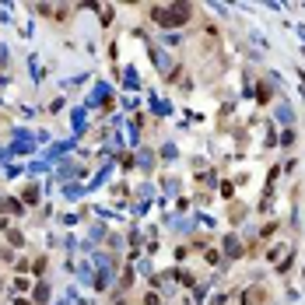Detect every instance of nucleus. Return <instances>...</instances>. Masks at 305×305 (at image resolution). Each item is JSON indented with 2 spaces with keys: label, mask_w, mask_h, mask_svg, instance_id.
<instances>
[{
  "label": "nucleus",
  "mask_w": 305,
  "mask_h": 305,
  "mask_svg": "<svg viewBox=\"0 0 305 305\" xmlns=\"http://www.w3.org/2000/svg\"><path fill=\"white\" fill-rule=\"evenodd\" d=\"M224 253H228V256H239V253H242V249H239V239H235V235H228V239H224Z\"/></svg>",
  "instance_id": "3"
},
{
  "label": "nucleus",
  "mask_w": 305,
  "mask_h": 305,
  "mask_svg": "<svg viewBox=\"0 0 305 305\" xmlns=\"http://www.w3.org/2000/svg\"><path fill=\"white\" fill-rule=\"evenodd\" d=\"M35 298H39V302H46V298H49V288H46V284H39V291H35Z\"/></svg>",
  "instance_id": "4"
},
{
  "label": "nucleus",
  "mask_w": 305,
  "mask_h": 305,
  "mask_svg": "<svg viewBox=\"0 0 305 305\" xmlns=\"http://www.w3.org/2000/svg\"><path fill=\"white\" fill-rule=\"evenodd\" d=\"M266 302H270V295H266V288H260V284L242 291V305H266Z\"/></svg>",
  "instance_id": "2"
},
{
  "label": "nucleus",
  "mask_w": 305,
  "mask_h": 305,
  "mask_svg": "<svg viewBox=\"0 0 305 305\" xmlns=\"http://www.w3.org/2000/svg\"><path fill=\"white\" fill-rule=\"evenodd\" d=\"M120 305H127V302H120Z\"/></svg>",
  "instance_id": "5"
},
{
  "label": "nucleus",
  "mask_w": 305,
  "mask_h": 305,
  "mask_svg": "<svg viewBox=\"0 0 305 305\" xmlns=\"http://www.w3.org/2000/svg\"><path fill=\"white\" fill-rule=\"evenodd\" d=\"M151 14H155V21H162L165 28H179V25H186L189 18H193V11H189V4H172V7H151Z\"/></svg>",
  "instance_id": "1"
}]
</instances>
